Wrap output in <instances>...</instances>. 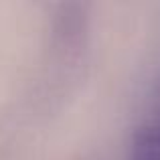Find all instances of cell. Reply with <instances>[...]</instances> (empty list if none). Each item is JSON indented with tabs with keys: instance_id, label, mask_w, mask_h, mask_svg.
I'll return each instance as SVG.
<instances>
[{
	"instance_id": "1",
	"label": "cell",
	"mask_w": 160,
	"mask_h": 160,
	"mask_svg": "<svg viewBox=\"0 0 160 160\" xmlns=\"http://www.w3.org/2000/svg\"><path fill=\"white\" fill-rule=\"evenodd\" d=\"M136 160H160V134H148L136 148Z\"/></svg>"
}]
</instances>
